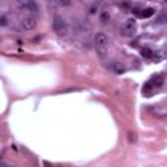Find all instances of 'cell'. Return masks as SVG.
I'll return each instance as SVG.
<instances>
[{"instance_id":"1","label":"cell","mask_w":167,"mask_h":167,"mask_svg":"<svg viewBox=\"0 0 167 167\" xmlns=\"http://www.w3.org/2000/svg\"><path fill=\"white\" fill-rule=\"evenodd\" d=\"M52 26H54V30L58 35L65 37L67 34H68V24H67L65 20L62 17V16H55Z\"/></svg>"},{"instance_id":"2","label":"cell","mask_w":167,"mask_h":167,"mask_svg":"<svg viewBox=\"0 0 167 167\" xmlns=\"http://www.w3.org/2000/svg\"><path fill=\"white\" fill-rule=\"evenodd\" d=\"M21 25L25 30H33L37 26V18L34 16H26V17L21 21Z\"/></svg>"},{"instance_id":"3","label":"cell","mask_w":167,"mask_h":167,"mask_svg":"<svg viewBox=\"0 0 167 167\" xmlns=\"http://www.w3.org/2000/svg\"><path fill=\"white\" fill-rule=\"evenodd\" d=\"M94 42H96L97 47H106L108 43V38L104 33H97L96 37H94Z\"/></svg>"},{"instance_id":"4","label":"cell","mask_w":167,"mask_h":167,"mask_svg":"<svg viewBox=\"0 0 167 167\" xmlns=\"http://www.w3.org/2000/svg\"><path fill=\"white\" fill-rule=\"evenodd\" d=\"M135 31H136V21L133 18L127 20L125 25H124V34L129 37V35H133Z\"/></svg>"},{"instance_id":"5","label":"cell","mask_w":167,"mask_h":167,"mask_svg":"<svg viewBox=\"0 0 167 167\" xmlns=\"http://www.w3.org/2000/svg\"><path fill=\"white\" fill-rule=\"evenodd\" d=\"M21 7L26 8L27 10H30V12H33V13L38 12V5L34 2H24V3H21Z\"/></svg>"},{"instance_id":"6","label":"cell","mask_w":167,"mask_h":167,"mask_svg":"<svg viewBox=\"0 0 167 167\" xmlns=\"http://www.w3.org/2000/svg\"><path fill=\"white\" fill-rule=\"evenodd\" d=\"M112 68H114V72H115L116 75H123L124 72H125V67H124L123 64H121V63H119V62L114 63Z\"/></svg>"},{"instance_id":"7","label":"cell","mask_w":167,"mask_h":167,"mask_svg":"<svg viewBox=\"0 0 167 167\" xmlns=\"http://www.w3.org/2000/svg\"><path fill=\"white\" fill-rule=\"evenodd\" d=\"M99 20H101L102 24H107V22L110 21V13L107 12V10H102V13H101V17H99Z\"/></svg>"},{"instance_id":"8","label":"cell","mask_w":167,"mask_h":167,"mask_svg":"<svg viewBox=\"0 0 167 167\" xmlns=\"http://www.w3.org/2000/svg\"><path fill=\"white\" fill-rule=\"evenodd\" d=\"M154 14V9L153 8H145L141 10V17H150Z\"/></svg>"},{"instance_id":"9","label":"cell","mask_w":167,"mask_h":167,"mask_svg":"<svg viewBox=\"0 0 167 167\" xmlns=\"http://www.w3.org/2000/svg\"><path fill=\"white\" fill-rule=\"evenodd\" d=\"M97 52H98V56L103 59L107 55V50H106V47H97Z\"/></svg>"},{"instance_id":"10","label":"cell","mask_w":167,"mask_h":167,"mask_svg":"<svg viewBox=\"0 0 167 167\" xmlns=\"http://www.w3.org/2000/svg\"><path fill=\"white\" fill-rule=\"evenodd\" d=\"M141 55L144 58H152L153 52H152V50H150V48H142L141 50Z\"/></svg>"},{"instance_id":"11","label":"cell","mask_w":167,"mask_h":167,"mask_svg":"<svg viewBox=\"0 0 167 167\" xmlns=\"http://www.w3.org/2000/svg\"><path fill=\"white\" fill-rule=\"evenodd\" d=\"M157 21L159 22V24H165V22H167V14L166 13H159L157 16Z\"/></svg>"},{"instance_id":"12","label":"cell","mask_w":167,"mask_h":167,"mask_svg":"<svg viewBox=\"0 0 167 167\" xmlns=\"http://www.w3.org/2000/svg\"><path fill=\"white\" fill-rule=\"evenodd\" d=\"M8 25V18H7V16L5 14H2L0 16V26L4 27V26H7Z\"/></svg>"},{"instance_id":"13","label":"cell","mask_w":167,"mask_h":167,"mask_svg":"<svg viewBox=\"0 0 167 167\" xmlns=\"http://www.w3.org/2000/svg\"><path fill=\"white\" fill-rule=\"evenodd\" d=\"M89 13H92V14L97 13V7H96V5H92V7L89 8Z\"/></svg>"},{"instance_id":"14","label":"cell","mask_w":167,"mask_h":167,"mask_svg":"<svg viewBox=\"0 0 167 167\" xmlns=\"http://www.w3.org/2000/svg\"><path fill=\"white\" fill-rule=\"evenodd\" d=\"M60 5H71V2H60Z\"/></svg>"},{"instance_id":"15","label":"cell","mask_w":167,"mask_h":167,"mask_svg":"<svg viewBox=\"0 0 167 167\" xmlns=\"http://www.w3.org/2000/svg\"><path fill=\"white\" fill-rule=\"evenodd\" d=\"M2 167H8V166H7V165H5V163L3 162V163H2Z\"/></svg>"}]
</instances>
